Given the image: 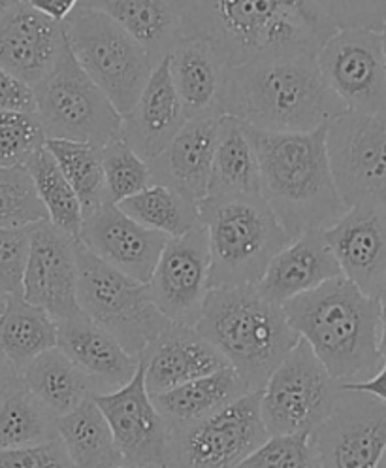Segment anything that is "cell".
Listing matches in <instances>:
<instances>
[{
  "label": "cell",
  "instance_id": "obj_1",
  "mask_svg": "<svg viewBox=\"0 0 386 468\" xmlns=\"http://www.w3.org/2000/svg\"><path fill=\"white\" fill-rule=\"evenodd\" d=\"M183 37L210 40L228 67L274 55H317L338 25L315 0H183Z\"/></svg>",
  "mask_w": 386,
  "mask_h": 468
},
{
  "label": "cell",
  "instance_id": "obj_2",
  "mask_svg": "<svg viewBox=\"0 0 386 468\" xmlns=\"http://www.w3.org/2000/svg\"><path fill=\"white\" fill-rule=\"evenodd\" d=\"M345 112L347 106L324 81L317 55H274L228 69L223 115L255 129L308 133Z\"/></svg>",
  "mask_w": 386,
  "mask_h": 468
},
{
  "label": "cell",
  "instance_id": "obj_3",
  "mask_svg": "<svg viewBox=\"0 0 386 468\" xmlns=\"http://www.w3.org/2000/svg\"><path fill=\"white\" fill-rule=\"evenodd\" d=\"M260 163V195L292 239L334 225L349 210L329 152V125L308 133H270L247 125Z\"/></svg>",
  "mask_w": 386,
  "mask_h": 468
},
{
  "label": "cell",
  "instance_id": "obj_4",
  "mask_svg": "<svg viewBox=\"0 0 386 468\" xmlns=\"http://www.w3.org/2000/svg\"><path fill=\"white\" fill-rule=\"evenodd\" d=\"M292 327L339 384L362 382L382 367L381 310L345 274L283 304Z\"/></svg>",
  "mask_w": 386,
  "mask_h": 468
},
{
  "label": "cell",
  "instance_id": "obj_5",
  "mask_svg": "<svg viewBox=\"0 0 386 468\" xmlns=\"http://www.w3.org/2000/svg\"><path fill=\"white\" fill-rule=\"evenodd\" d=\"M196 329L244 378L249 391H262L300 342L285 308L266 299L256 285L212 289Z\"/></svg>",
  "mask_w": 386,
  "mask_h": 468
},
{
  "label": "cell",
  "instance_id": "obj_6",
  "mask_svg": "<svg viewBox=\"0 0 386 468\" xmlns=\"http://www.w3.org/2000/svg\"><path fill=\"white\" fill-rule=\"evenodd\" d=\"M212 255V289L256 285L272 259L292 242L260 193L215 195L200 202Z\"/></svg>",
  "mask_w": 386,
  "mask_h": 468
},
{
  "label": "cell",
  "instance_id": "obj_7",
  "mask_svg": "<svg viewBox=\"0 0 386 468\" xmlns=\"http://www.w3.org/2000/svg\"><path fill=\"white\" fill-rule=\"evenodd\" d=\"M76 250L81 312L140 357L173 321L157 308L145 282L108 265L79 239Z\"/></svg>",
  "mask_w": 386,
  "mask_h": 468
},
{
  "label": "cell",
  "instance_id": "obj_8",
  "mask_svg": "<svg viewBox=\"0 0 386 468\" xmlns=\"http://www.w3.org/2000/svg\"><path fill=\"white\" fill-rule=\"evenodd\" d=\"M63 25L79 67L108 95L119 113H127L157 67L151 55L100 10L79 5Z\"/></svg>",
  "mask_w": 386,
  "mask_h": 468
},
{
  "label": "cell",
  "instance_id": "obj_9",
  "mask_svg": "<svg viewBox=\"0 0 386 468\" xmlns=\"http://www.w3.org/2000/svg\"><path fill=\"white\" fill-rule=\"evenodd\" d=\"M37 113L47 138L104 145L121 136L123 115L65 48L51 72L35 85Z\"/></svg>",
  "mask_w": 386,
  "mask_h": 468
},
{
  "label": "cell",
  "instance_id": "obj_10",
  "mask_svg": "<svg viewBox=\"0 0 386 468\" xmlns=\"http://www.w3.org/2000/svg\"><path fill=\"white\" fill-rule=\"evenodd\" d=\"M339 382L300 338L260 391V408L270 434L311 432L332 414Z\"/></svg>",
  "mask_w": 386,
  "mask_h": 468
},
{
  "label": "cell",
  "instance_id": "obj_11",
  "mask_svg": "<svg viewBox=\"0 0 386 468\" xmlns=\"http://www.w3.org/2000/svg\"><path fill=\"white\" fill-rule=\"evenodd\" d=\"M268 436L260 391H247L205 420L170 429V466H242Z\"/></svg>",
  "mask_w": 386,
  "mask_h": 468
},
{
  "label": "cell",
  "instance_id": "obj_12",
  "mask_svg": "<svg viewBox=\"0 0 386 468\" xmlns=\"http://www.w3.org/2000/svg\"><path fill=\"white\" fill-rule=\"evenodd\" d=\"M334 178L347 207L375 204L386 208V110L345 112L329 123Z\"/></svg>",
  "mask_w": 386,
  "mask_h": 468
},
{
  "label": "cell",
  "instance_id": "obj_13",
  "mask_svg": "<svg viewBox=\"0 0 386 468\" xmlns=\"http://www.w3.org/2000/svg\"><path fill=\"white\" fill-rule=\"evenodd\" d=\"M317 63L324 81L350 112L386 110V58L381 31L345 27L322 44Z\"/></svg>",
  "mask_w": 386,
  "mask_h": 468
},
{
  "label": "cell",
  "instance_id": "obj_14",
  "mask_svg": "<svg viewBox=\"0 0 386 468\" xmlns=\"http://www.w3.org/2000/svg\"><path fill=\"white\" fill-rule=\"evenodd\" d=\"M311 442L318 466H379L386 452V402L339 386L332 414L311 431Z\"/></svg>",
  "mask_w": 386,
  "mask_h": 468
},
{
  "label": "cell",
  "instance_id": "obj_15",
  "mask_svg": "<svg viewBox=\"0 0 386 468\" xmlns=\"http://www.w3.org/2000/svg\"><path fill=\"white\" fill-rule=\"evenodd\" d=\"M147 287L170 321L196 327L212 291L210 242L202 223L182 237L168 239Z\"/></svg>",
  "mask_w": 386,
  "mask_h": 468
},
{
  "label": "cell",
  "instance_id": "obj_16",
  "mask_svg": "<svg viewBox=\"0 0 386 468\" xmlns=\"http://www.w3.org/2000/svg\"><path fill=\"white\" fill-rule=\"evenodd\" d=\"M95 400L110 421L125 466H170V427L147 389L143 361L127 386L99 393Z\"/></svg>",
  "mask_w": 386,
  "mask_h": 468
},
{
  "label": "cell",
  "instance_id": "obj_17",
  "mask_svg": "<svg viewBox=\"0 0 386 468\" xmlns=\"http://www.w3.org/2000/svg\"><path fill=\"white\" fill-rule=\"evenodd\" d=\"M78 239L49 219L31 225L23 297L55 319L81 314L78 303Z\"/></svg>",
  "mask_w": 386,
  "mask_h": 468
},
{
  "label": "cell",
  "instance_id": "obj_18",
  "mask_svg": "<svg viewBox=\"0 0 386 468\" xmlns=\"http://www.w3.org/2000/svg\"><path fill=\"white\" fill-rule=\"evenodd\" d=\"M79 240L108 265L147 283L168 237L143 227L117 204L106 202L83 219Z\"/></svg>",
  "mask_w": 386,
  "mask_h": 468
},
{
  "label": "cell",
  "instance_id": "obj_19",
  "mask_svg": "<svg viewBox=\"0 0 386 468\" xmlns=\"http://www.w3.org/2000/svg\"><path fill=\"white\" fill-rule=\"evenodd\" d=\"M67 46L65 25L31 3L0 10V65L28 85L51 72Z\"/></svg>",
  "mask_w": 386,
  "mask_h": 468
},
{
  "label": "cell",
  "instance_id": "obj_20",
  "mask_svg": "<svg viewBox=\"0 0 386 468\" xmlns=\"http://www.w3.org/2000/svg\"><path fill=\"white\" fill-rule=\"evenodd\" d=\"M324 234L343 274L375 297L386 276V208L354 204Z\"/></svg>",
  "mask_w": 386,
  "mask_h": 468
},
{
  "label": "cell",
  "instance_id": "obj_21",
  "mask_svg": "<svg viewBox=\"0 0 386 468\" xmlns=\"http://www.w3.org/2000/svg\"><path fill=\"white\" fill-rule=\"evenodd\" d=\"M57 346L91 379L95 395L127 386L141 361V357L132 356L110 331L83 312L58 319Z\"/></svg>",
  "mask_w": 386,
  "mask_h": 468
},
{
  "label": "cell",
  "instance_id": "obj_22",
  "mask_svg": "<svg viewBox=\"0 0 386 468\" xmlns=\"http://www.w3.org/2000/svg\"><path fill=\"white\" fill-rule=\"evenodd\" d=\"M151 395L212 374L228 361L194 325L170 324L140 356Z\"/></svg>",
  "mask_w": 386,
  "mask_h": 468
},
{
  "label": "cell",
  "instance_id": "obj_23",
  "mask_svg": "<svg viewBox=\"0 0 386 468\" xmlns=\"http://www.w3.org/2000/svg\"><path fill=\"white\" fill-rule=\"evenodd\" d=\"M338 276H343V269L326 240L324 229H311L292 239L272 259L256 289L266 299L283 306Z\"/></svg>",
  "mask_w": 386,
  "mask_h": 468
},
{
  "label": "cell",
  "instance_id": "obj_24",
  "mask_svg": "<svg viewBox=\"0 0 386 468\" xmlns=\"http://www.w3.org/2000/svg\"><path fill=\"white\" fill-rule=\"evenodd\" d=\"M187 123V115L170 74L168 55L153 69L136 104L123 113L121 136L145 161L155 159Z\"/></svg>",
  "mask_w": 386,
  "mask_h": 468
},
{
  "label": "cell",
  "instance_id": "obj_25",
  "mask_svg": "<svg viewBox=\"0 0 386 468\" xmlns=\"http://www.w3.org/2000/svg\"><path fill=\"white\" fill-rule=\"evenodd\" d=\"M221 117L187 120L166 148L150 161L153 182L185 193L198 204L210 193Z\"/></svg>",
  "mask_w": 386,
  "mask_h": 468
},
{
  "label": "cell",
  "instance_id": "obj_26",
  "mask_svg": "<svg viewBox=\"0 0 386 468\" xmlns=\"http://www.w3.org/2000/svg\"><path fill=\"white\" fill-rule=\"evenodd\" d=\"M168 63L187 120L223 115L230 67L210 40L183 37L168 53Z\"/></svg>",
  "mask_w": 386,
  "mask_h": 468
},
{
  "label": "cell",
  "instance_id": "obj_27",
  "mask_svg": "<svg viewBox=\"0 0 386 468\" xmlns=\"http://www.w3.org/2000/svg\"><path fill=\"white\" fill-rule=\"evenodd\" d=\"M79 5L100 10L121 25L155 65L183 38V0H81Z\"/></svg>",
  "mask_w": 386,
  "mask_h": 468
},
{
  "label": "cell",
  "instance_id": "obj_28",
  "mask_svg": "<svg viewBox=\"0 0 386 468\" xmlns=\"http://www.w3.org/2000/svg\"><path fill=\"white\" fill-rule=\"evenodd\" d=\"M249 391L244 378L230 365L193 379L183 386L153 395L170 429L193 425Z\"/></svg>",
  "mask_w": 386,
  "mask_h": 468
},
{
  "label": "cell",
  "instance_id": "obj_29",
  "mask_svg": "<svg viewBox=\"0 0 386 468\" xmlns=\"http://www.w3.org/2000/svg\"><path fill=\"white\" fill-rule=\"evenodd\" d=\"M21 378L31 393L57 418L95 397L91 379L58 346L28 363L21 370Z\"/></svg>",
  "mask_w": 386,
  "mask_h": 468
},
{
  "label": "cell",
  "instance_id": "obj_30",
  "mask_svg": "<svg viewBox=\"0 0 386 468\" xmlns=\"http://www.w3.org/2000/svg\"><path fill=\"white\" fill-rule=\"evenodd\" d=\"M260 193V163L247 125L232 115H221L210 193L249 195Z\"/></svg>",
  "mask_w": 386,
  "mask_h": 468
},
{
  "label": "cell",
  "instance_id": "obj_31",
  "mask_svg": "<svg viewBox=\"0 0 386 468\" xmlns=\"http://www.w3.org/2000/svg\"><path fill=\"white\" fill-rule=\"evenodd\" d=\"M58 438L67 446L74 466L117 468L125 466L108 418L95 397L83 400L72 412L57 418Z\"/></svg>",
  "mask_w": 386,
  "mask_h": 468
},
{
  "label": "cell",
  "instance_id": "obj_32",
  "mask_svg": "<svg viewBox=\"0 0 386 468\" xmlns=\"http://www.w3.org/2000/svg\"><path fill=\"white\" fill-rule=\"evenodd\" d=\"M57 344L58 319L23 295L6 299V308L0 314V351L19 372Z\"/></svg>",
  "mask_w": 386,
  "mask_h": 468
},
{
  "label": "cell",
  "instance_id": "obj_33",
  "mask_svg": "<svg viewBox=\"0 0 386 468\" xmlns=\"http://www.w3.org/2000/svg\"><path fill=\"white\" fill-rule=\"evenodd\" d=\"M57 436V416L25 386L19 372L0 395V450L40 444Z\"/></svg>",
  "mask_w": 386,
  "mask_h": 468
},
{
  "label": "cell",
  "instance_id": "obj_34",
  "mask_svg": "<svg viewBox=\"0 0 386 468\" xmlns=\"http://www.w3.org/2000/svg\"><path fill=\"white\" fill-rule=\"evenodd\" d=\"M117 207L143 227L162 232L168 239L182 237L202 223L200 204L161 182H151Z\"/></svg>",
  "mask_w": 386,
  "mask_h": 468
},
{
  "label": "cell",
  "instance_id": "obj_35",
  "mask_svg": "<svg viewBox=\"0 0 386 468\" xmlns=\"http://www.w3.org/2000/svg\"><path fill=\"white\" fill-rule=\"evenodd\" d=\"M46 148L51 152L70 186L78 193L85 218L108 202L102 168V145L65 138H47Z\"/></svg>",
  "mask_w": 386,
  "mask_h": 468
},
{
  "label": "cell",
  "instance_id": "obj_36",
  "mask_svg": "<svg viewBox=\"0 0 386 468\" xmlns=\"http://www.w3.org/2000/svg\"><path fill=\"white\" fill-rule=\"evenodd\" d=\"M33 176L38 197L47 210V218L58 229L67 230L72 237L79 239L83 227V208L81 200L74 187L70 186L65 172L58 166L55 157L47 148L37 154L26 165Z\"/></svg>",
  "mask_w": 386,
  "mask_h": 468
},
{
  "label": "cell",
  "instance_id": "obj_37",
  "mask_svg": "<svg viewBox=\"0 0 386 468\" xmlns=\"http://www.w3.org/2000/svg\"><path fill=\"white\" fill-rule=\"evenodd\" d=\"M102 168L106 197L113 204L123 202L153 182L150 161L138 155L123 136L102 145Z\"/></svg>",
  "mask_w": 386,
  "mask_h": 468
},
{
  "label": "cell",
  "instance_id": "obj_38",
  "mask_svg": "<svg viewBox=\"0 0 386 468\" xmlns=\"http://www.w3.org/2000/svg\"><path fill=\"white\" fill-rule=\"evenodd\" d=\"M49 219L26 166H0V227H28Z\"/></svg>",
  "mask_w": 386,
  "mask_h": 468
},
{
  "label": "cell",
  "instance_id": "obj_39",
  "mask_svg": "<svg viewBox=\"0 0 386 468\" xmlns=\"http://www.w3.org/2000/svg\"><path fill=\"white\" fill-rule=\"evenodd\" d=\"M46 142L37 112L0 110V166H26L46 148Z\"/></svg>",
  "mask_w": 386,
  "mask_h": 468
},
{
  "label": "cell",
  "instance_id": "obj_40",
  "mask_svg": "<svg viewBox=\"0 0 386 468\" xmlns=\"http://www.w3.org/2000/svg\"><path fill=\"white\" fill-rule=\"evenodd\" d=\"M245 468H313L317 464L311 432L270 434L244 463Z\"/></svg>",
  "mask_w": 386,
  "mask_h": 468
},
{
  "label": "cell",
  "instance_id": "obj_41",
  "mask_svg": "<svg viewBox=\"0 0 386 468\" xmlns=\"http://www.w3.org/2000/svg\"><path fill=\"white\" fill-rule=\"evenodd\" d=\"M28 248H31V225L0 227V297L23 295Z\"/></svg>",
  "mask_w": 386,
  "mask_h": 468
},
{
  "label": "cell",
  "instance_id": "obj_42",
  "mask_svg": "<svg viewBox=\"0 0 386 468\" xmlns=\"http://www.w3.org/2000/svg\"><path fill=\"white\" fill-rule=\"evenodd\" d=\"M330 16L338 28L362 27L381 28L386 25V0H315Z\"/></svg>",
  "mask_w": 386,
  "mask_h": 468
},
{
  "label": "cell",
  "instance_id": "obj_43",
  "mask_svg": "<svg viewBox=\"0 0 386 468\" xmlns=\"http://www.w3.org/2000/svg\"><path fill=\"white\" fill-rule=\"evenodd\" d=\"M74 466L61 438L0 450V468H68Z\"/></svg>",
  "mask_w": 386,
  "mask_h": 468
},
{
  "label": "cell",
  "instance_id": "obj_44",
  "mask_svg": "<svg viewBox=\"0 0 386 468\" xmlns=\"http://www.w3.org/2000/svg\"><path fill=\"white\" fill-rule=\"evenodd\" d=\"M0 110L37 112L35 87L0 65Z\"/></svg>",
  "mask_w": 386,
  "mask_h": 468
},
{
  "label": "cell",
  "instance_id": "obj_45",
  "mask_svg": "<svg viewBox=\"0 0 386 468\" xmlns=\"http://www.w3.org/2000/svg\"><path fill=\"white\" fill-rule=\"evenodd\" d=\"M339 386L343 389L370 393L386 402V359L382 361V367L377 370V374H373L371 378L362 379V382H347V384H339Z\"/></svg>",
  "mask_w": 386,
  "mask_h": 468
},
{
  "label": "cell",
  "instance_id": "obj_46",
  "mask_svg": "<svg viewBox=\"0 0 386 468\" xmlns=\"http://www.w3.org/2000/svg\"><path fill=\"white\" fill-rule=\"evenodd\" d=\"M28 3L42 14L63 23L79 6L81 0H28Z\"/></svg>",
  "mask_w": 386,
  "mask_h": 468
},
{
  "label": "cell",
  "instance_id": "obj_47",
  "mask_svg": "<svg viewBox=\"0 0 386 468\" xmlns=\"http://www.w3.org/2000/svg\"><path fill=\"white\" fill-rule=\"evenodd\" d=\"M19 374V370L6 359V356L0 351V395L8 388L12 379Z\"/></svg>",
  "mask_w": 386,
  "mask_h": 468
},
{
  "label": "cell",
  "instance_id": "obj_48",
  "mask_svg": "<svg viewBox=\"0 0 386 468\" xmlns=\"http://www.w3.org/2000/svg\"><path fill=\"white\" fill-rule=\"evenodd\" d=\"M379 347H381L382 357L386 359V306H382V310H381V342H379Z\"/></svg>",
  "mask_w": 386,
  "mask_h": 468
},
{
  "label": "cell",
  "instance_id": "obj_49",
  "mask_svg": "<svg viewBox=\"0 0 386 468\" xmlns=\"http://www.w3.org/2000/svg\"><path fill=\"white\" fill-rule=\"evenodd\" d=\"M375 299H377L382 306H386V276L382 278V282H381V285H379V289H377Z\"/></svg>",
  "mask_w": 386,
  "mask_h": 468
},
{
  "label": "cell",
  "instance_id": "obj_50",
  "mask_svg": "<svg viewBox=\"0 0 386 468\" xmlns=\"http://www.w3.org/2000/svg\"><path fill=\"white\" fill-rule=\"evenodd\" d=\"M23 3H28V0H0V10H6L12 6H17V5H23Z\"/></svg>",
  "mask_w": 386,
  "mask_h": 468
},
{
  "label": "cell",
  "instance_id": "obj_51",
  "mask_svg": "<svg viewBox=\"0 0 386 468\" xmlns=\"http://www.w3.org/2000/svg\"><path fill=\"white\" fill-rule=\"evenodd\" d=\"M381 37H382V48H384V58H386V25L381 28Z\"/></svg>",
  "mask_w": 386,
  "mask_h": 468
},
{
  "label": "cell",
  "instance_id": "obj_52",
  "mask_svg": "<svg viewBox=\"0 0 386 468\" xmlns=\"http://www.w3.org/2000/svg\"><path fill=\"white\" fill-rule=\"evenodd\" d=\"M5 308H6V299H5V297H0V314L5 312Z\"/></svg>",
  "mask_w": 386,
  "mask_h": 468
},
{
  "label": "cell",
  "instance_id": "obj_53",
  "mask_svg": "<svg viewBox=\"0 0 386 468\" xmlns=\"http://www.w3.org/2000/svg\"><path fill=\"white\" fill-rule=\"evenodd\" d=\"M379 466H384L386 468V452H384V455H382V459H381V464Z\"/></svg>",
  "mask_w": 386,
  "mask_h": 468
}]
</instances>
